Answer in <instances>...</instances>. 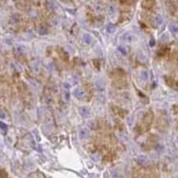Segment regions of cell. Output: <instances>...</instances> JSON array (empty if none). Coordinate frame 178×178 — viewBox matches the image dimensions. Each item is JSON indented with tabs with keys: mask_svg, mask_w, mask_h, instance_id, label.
Returning <instances> with one entry per match:
<instances>
[{
	"mask_svg": "<svg viewBox=\"0 0 178 178\" xmlns=\"http://www.w3.org/2000/svg\"><path fill=\"white\" fill-rule=\"evenodd\" d=\"M0 128L3 129V130H5V131H6V129H7V125H6V124H5V123L0 122Z\"/></svg>",
	"mask_w": 178,
	"mask_h": 178,
	"instance_id": "cell-2",
	"label": "cell"
},
{
	"mask_svg": "<svg viewBox=\"0 0 178 178\" xmlns=\"http://www.w3.org/2000/svg\"><path fill=\"white\" fill-rule=\"evenodd\" d=\"M157 22H159V24H160V23L162 22V18H161V17H160V16L157 17Z\"/></svg>",
	"mask_w": 178,
	"mask_h": 178,
	"instance_id": "cell-3",
	"label": "cell"
},
{
	"mask_svg": "<svg viewBox=\"0 0 178 178\" xmlns=\"http://www.w3.org/2000/svg\"><path fill=\"white\" fill-rule=\"evenodd\" d=\"M150 46H154V45H155V40H154V39H152L150 41Z\"/></svg>",
	"mask_w": 178,
	"mask_h": 178,
	"instance_id": "cell-5",
	"label": "cell"
},
{
	"mask_svg": "<svg viewBox=\"0 0 178 178\" xmlns=\"http://www.w3.org/2000/svg\"><path fill=\"white\" fill-rule=\"evenodd\" d=\"M149 4V6H147V8H150L151 6H152V5H154L155 4V1L154 0H144V2H143V4Z\"/></svg>",
	"mask_w": 178,
	"mask_h": 178,
	"instance_id": "cell-1",
	"label": "cell"
},
{
	"mask_svg": "<svg viewBox=\"0 0 178 178\" xmlns=\"http://www.w3.org/2000/svg\"><path fill=\"white\" fill-rule=\"evenodd\" d=\"M0 117H2V118H5V117H6V114H5L3 111H0Z\"/></svg>",
	"mask_w": 178,
	"mask_h": 178,
	"instance_id": "cell-4",
	"label": "cell"
},
{
	"mask_svg": "<svg viewBox=\"0 0 178 178\" xmlns=\"http://www.w3.org/2000/svg\"><path fill=\"white\" fill-rule=\"evenodd\" d=\"M118 49L121 50V51H122V53L125 54V48H122V47H118Z\"/></svg>",
	"mask_w": 178,
	"mask_h": 178,
	"instance_id": "cell-6",
	"label": "cell"
}]
</instances>
